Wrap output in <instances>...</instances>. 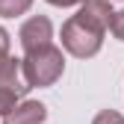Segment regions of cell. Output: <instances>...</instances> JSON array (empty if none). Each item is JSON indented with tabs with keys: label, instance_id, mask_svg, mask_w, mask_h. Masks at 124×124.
Masks as SVG:
<instances>
[{
	"label": "cell",
	"instance_id": "1",
	"mask_svg": "<svg viewBox=\"0 0 124 124\" xmlns=\"http://www.w3.org/2000/svg\"><path fill=\"white\" fill-rule=\"evenodd\" d=\"M112 15L115 12L109 9V0H86L83 9L62 27V47L80 59L95 56L103 44V33L112 24Z\"/></svg>",
	"mask_w": 124,
	"mask_h": 124
},
{
	"label": "cell",
	"instance_id": "3",
	"mask_svg": "<svg viewBox=\"0 0 124 124\" xmlns=\"http://www.w3.org/2000/svg\"><path fill=\"white\" fill-rule=\"evenodd\" d=\"M50 39H53V24L44 18V15H36V18H30L21 27L24 50H36V47H41V44H50Z\"/></svg>",
	"mask_w": 124,
	"mask_h": 124
},
{
	"label": "cell",
	"instance_id": "2",
	"mask_svg": "<svg viewBox=\"0 0 124 124\" xmlns=\"http://www.w3.org/2000/svg\"><path fill=\"white\" fill-rule=\"evenodd\" d=\"M21 65H24V77L30 86H53L62 77L65 62H62V50L50 41V44L36 47V50H27Z\"/></svg>",
	"mask_w": 124,
	"mask_h": 124
},
{
	"label": "cell",
	"instance_id": "9",
	"mask_svg": "<svg viewBox=\"0 0 124 124\" xmlns=\"http://www.w3.org/2000/svg\"><path fill=\"white\" fill-rule=\"evenodd\" d=\"M3 59H9V33L0 27V65H3Z\"/></svg>",
	"mask_w": 124,
	"mask_h": 124
},
{
	"label": "cell",
	"instance_id": "8",
	"mask_svg": "<svg viewBox=\"0 0 124 124\" xmlns=\"http://www.w3.org/2000/svg\"><path fill=\"white\" fill-rule=\"evenodd\" d=\"M109 30H112V36H115L118 41H124V9L112 15V24H109Z\"/></svg>",
	"mask_w": 124,
	"mask_h": 124
},
{
	"label": "cell",
	"instance_id": "7",
	"mask_svg": "<svg viewBox=\"0 0 124 124\" xmlns=\"http://www.w3.org/2000/svg\"><path fill=\"white\" fill-rule=\"evenodd\" d=\"M92 124H124V115H118L115 109H103V112L95 115V121H92Z\"/></svg>",
	"mask_w": 124,
	"mask_h": 124
},
{
	"label": "cell",
	"instance_id": "5",
	"mask_svg": "<svg viewBox=\"0 0 124 124\" xmlns=\"http://www.w3.org/2000/svg\"><path fill=\"white\" fill-rule=\"evenodd\" d=\"M18 98H24L18 89H12V86H3V83H0V115H9L15 106H18Z\"/></svg>",
	"mask_w": 124,
	"mask_h": 124
},
{
	"label": "cell",
	"instance_id": "6",
	"mask_svg": "<svg viewBox=\"0 0 124 124\" xmlns=\"http://www.w3.org/2000/svg\"><path fill=\"white\" fill-rule=\"evenodd\" d=\"M33 0H0V15L3 18H15V15H24L30 9Z\"/></svg>",
	"mask_w": 124,
	"mask_h": 124
},
{
	"label": "cell",
	"instance_id": "10",
	"mask_svg": "<svg viewBox=\"0 0 124 124\" xmlns=\"http://www.w3.org/2000/svg\"><path fill=\"white\" fill-rule=\"evenodd\" d=\"M53 6H77V3H86V0H47Z\"/></svg>",
	"mask_w": 124,
	"mask_h": 124
},
{
	"label": "cell",
	"instance_id": "4",
	"mask_svg": "<svg viewBox=\"0 0 124 124\" xmlns=\"http://www.w3.org/2000/svg\"><path fill=\"white\" fill-rule=\"evenodd\" d=\"M47 109H44V103L39 101H24L18 103L9 115H3V124H41Z\"/></svg>",
	"mask_w": 124,
	"mask_h": 124
}]
</instances>
